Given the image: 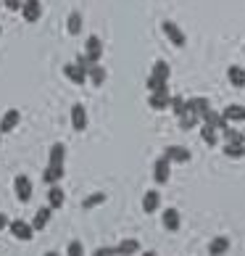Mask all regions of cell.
I'll use <instances>...</instances> for the list:
<instances>
[{
    "instance_id": "6da1fadb",
    "label": "cell",
    "mask_w": 245,
    "mask_h": 256,
    "mask_svg": "<svg viewBox=\"0 0 245 256\" xmlns=\"http://www.w3.org/2000/svg\"><path fill=\"white\" fill-rule=\"evenodd\" d=\"M169 103H172V92H169V84L164 82L161 88H156L153 92H150L148 106L153 108V111H161V108H169Z\"/></svg>"
},
{
    "instance_id": "7a4b0ae2",
    "label": "cell",
    "mask_w": 245,
    "mask_h": 256,
    "mask_svg": "<svg viewBox=\"0 0 245 256\" xmlns=\"http://www.w3.org/2000/svg\"><path fill=\"white\" fill-rule=\"evenodd\" d=\"M13 190H16V198L21 204H29L32 201V193H34V188H32V180L26 177V174H18L13 180Z\"/></svg>"
},
{
    "instance_id": "3957f363",
    "label": "cell",
    "mask_w": 245,
    "mask_h": 256,
    "mask_svg": "<svg viewBox=\"0 0 245 256\" xmlns=\"http://www.w3.org/2000/svg\"><path fill=\"white\" fill-rule=\"evenodd\" d=\"M161 30H164V34L169 37V42H174L177 48H185V42H187V34L180 30V26H177L174 22H161Z\"/></svg>"
},
{
    "instance_id": "277c9868",
    "label": "cell",
    "mask_w": 245,
    "mask_h": 256,
    "mask_svg": "<svg viewBox=\"0 0 245 256\" xmlns=\"http://www.w3.org/2000/svg\"><path fill=\"white\" fill-rule=\"evenodd\" d=\"M8 227H11L13 238H18V240H32V235H34L32 222H24V220H13Z\"/></svg>"
},
{
    "instance_id": "5b68a950",
    "label": "cell",
    "mask_w": 245,
    "mask_h": 256,
    "mask_svg": "<svg viewBox=\"0 0 245 256\" xmlns=\"http://www.w3.org/2000/svg\"><path fill=\"white\" fill-rule=\"evenodd\" d=\"M161 222H164V227L169 232H177L182 227V216H180L177 208H164V212H161Z\"/></svg>"
},
{
    "instance_id": "8992f818",
    "label": "cell",
    "mask_w": 245,
    "mask_h": 256,
    "mask_svg": "<svg viewBox=\"0 0 245 256\" xmlns=\"http://www.w3.org/2000/svg\"><path fill=\"white\" fill-rule=\"evenodd\" d=\"M84 56H87V61L95 66L100 61V56H103V42L98 40V34H90L87 37V50H84Z\"/></svg>"
},
{
    "instance_id": "52a82bcc",
    "label": "cell",
    "mask_w": 245,
    "mask_h": 256,
    "mask_svg": "<svg viewBox=\"0 0 245 256\" xmlns=\"http://www.w3.org/2000/svg\"><path fill=\"white\" fill-rule=\"evenodd\" d=\"M63 74H66V80H71L74 84H84V82H87V72H84L82 66H77V64H66Z\"/></svg>"
},
{
    "instance_id": "ba28073f",
    "label": "cell",
    "mask_w": 245,
    "mask_h": 256,
    "mask_svg": "<svg viewBox=\"0 0 245 256\" xmlns=\"http://www.w3.org/2000/svg\"><path fill=\"white\" fill-rule=\"evenodd\" d=\"M164 156H169L172 164H185V161H190V150L182 148V146H169L164 150Z\"/></svg>"
},
{
    "instance_id": "9c48e42d",
    "label": "cell",
    "mask_w": 245,
    "mask_h": 256,
    "mask_svg": "<svg viewBox=\"0 0 245 256\" xmlns=\"http://www.w3.org/2000/svg\"><path fill=\"white\" fill-rule=\"evenodd\" d=\"M42 14V6H40V0H24V8H21V16H24V22H37Z\"/></svg>"
},
{
    "instance_id": "30bf717a",
    "label": "cell",
    "mask_w": 245,
    "mask_h": 256,
    "mask_svg": "<svg viewBox=\"0 0 245 256\" xmlns=\"http://www.w3.org/2000/svg\"><path fill=\"white\" fill-rule=\"evenodd\" d=\"M71 127L82 132L84 127H87V111H84L82 103H77V106H71Z\"/></svg>"
},
{
    "instance_id": "8fae6325",
    "label": "cell",
    "mask_w": 245,
    "mask_h": 256,
    "mask_svg": "<svg viewBox=\"0 0 245 256\" xmlns=\"http://www.w3.org/2000/svg\"><path fill=\"white\" fill-rule=\"evenodd\" d=\"M203 124H211V127H216V130H224V127H230V122L224 119V114H219V111H214V108H209L203 114Z\"/></svg>"
},
{
    "instance_id": "7c38bea8",
    "label": "cell",
    "mask_w": 245,
    "mask_h": 256,
    "mask_svg": "<svg viewBox=\"0 0 245 256\" xmlns=\"http://www.w3.org/2000/svg\"><path fill=\"white\" fill-rule=\"evenodd\" d=\"M169 166H172L169 156H161V158L156 161V166H153V177H156V182H158V185H164L166 180H169Z\"/></svg>"
},
{
    "instance_id": "4fadbf2b",
    "label": "cell",
    "mask_w": 245,
    "mask_h": 256,
    "mask_svg": "<svg viewBox=\"0 0 245 256\" xmlns=\"http://www.w3.org/2000/svg\"><path fill=\"white\" fill-rule=\"evenodd\" d=\"M158 206H161V193H158V190H148L143 196V212L145 214H156Z\"/></svg>"
},
{
    "instance_id": "5bb4252c",
    "label": "cell",
    "mask_w": 245,
    "mask_h": 256,
    "mask_svg": "<svg viewBox=\"0 0 245 256\" xmlns=\"http://www.w3.org/2000/svg\"><path fill=\"white\" fill-rule=\"evenodd\" d=\"M50 216H53V206H50V204H48V206H40V208H37V214H34V220H32L34 232H37V230H42V227L50 222Z\"/></svg>"
},
{
    "instance_id": "9a60e30c",
    "label": "cell",
    "mask_w": 245,
    "mask_h": 256,
    "mask_svg": "<svg viewBox=\"0 0 245 256\" xmlns=\"http://www.w3.org/2000/svg\"><path fill=\"white\" fill-rule=\"evenodd\" d=\"M209 108H211L209 98H201V96H195V98H187V111L198 114V116H203V114L209 111Z\"/></svg>"
},
{
    "instance_id": "2e32d148",
    "label": "cell",
    "mask_w": 245,
    "mask_h": 256,
    "mask_svg": "<svg viewBox=\"0 0 245 256\" xmlns=\"http://www.w3.org/2000/svg\"><path fill=\"white\" fill-rule=\"evenodd\" d=\"M18 124V111L16 108H8L5 114H3V119H0V132H13V127Z\"/></svg>"
},
{
    "instance_id": "e0dca14e",
    "label": "cell",
    "mask_w": 245,
    "mask_h": 256,
    "mask_svg": "<svg viewBox=\"0 0 245 256\" xmlns=\"http://www.w3.org/2000/svg\"><path fill=\"white\" fill-rule=\"evenodd\" d=\"M227 77H230L232 88H245V69H243V66H238V64L230 66V69H227Z\"/></svg>"
},
{
    "instance_id": "ac0fdd59",
    "label": "cell",
    "mask_w": 245,
    "mask_h": 256,
    "mask_svg": "<svg viewBox=\"0 0 245 256\" xmlns=\"http://www.w3.org/2000/svg\"><path fill=\"white\" fill-rule=\"evenodd\" d=\"M222 114L227 122H245V106H240V103H232V106H227Z\"/></svg>"
},
{
    "instance_id": "d6986e66",
    "label": "cell",
    "mask_w": 245,
    "mask_h": 256,
    "mask_svg": "<svg viewBox=\"0 0 245 256\" xmlns=\"http://www.w3.org/2000/svg\"><path fill=\"white\" fill-rule=\"evenodd\" d=\"M230 251V238H224V235H219V238H214L209 243V254L211 256H219V254H227Z\"/></svg>"
},
{
    "instance_id": "ffe728a7",
    "label": "cell",
    "mask_w": 245,
    "mask_h": 256,
    "mask_svg": "<svg viewBox=\"0 0 245 256\" xmlns=\"http://www.w3.org/2000/svg\"><path fill=\"white\" fill-rule=\"evenodd\" d=\"M61 177H63V164H50L48 169H45V174H42V180L48 185H55Z\"/></svg>"
},
{
    "instance_id": "44dd1931",
    "label": "cell",
    "mask_w": 245,
    "mask_h": 256,
    "mask_svg": "<svg viewBox=\"0 0 245 256\" xmlns=\"http://www.w3.org/2000/svg\"><path fill=\"white\" fill-rule=\"evenodd\" d=\"M63 201H66V196H63L61 188H58V182L50 185V190H48V204H50L53 208H61V206H63Z\"/></svg>"
},
{
    "instance_id": "7402d4cb",
    "label": "cell",
    "mask_w": 245,
    "mask_h": 256,
    "mask_svg": "<svg viewBox=\"0 0 245 256\" xmlns=\"http://www.w3.org/2000/svg\"><path fill=\"white\" fill-rule=\"evenodd\" d=\"M222 135H224V143H243L245 146V132L235 130V127H224Z\"/></svg>"
},
{
    "instance_id": "603a6c76",
    "label": "cell",
    "mask_w": 245,
    "mask_h": 256,
    "mask_svg": "<svg viewBox=\"0 0 245 256\" xmlns=\"http://www.w3.org/2000/svg\"><path fill=\"white\" fill-rule=\"evenodd\" d=\"M150 74H153V77H158L161 82H169V77H172V69H169L166 61H156V64H153V72H150Z\"/></svg>"
},
{
    "instance_id": "cb8c5ba5",
    "label": "cell",
    "mask_w": 245,
    "mask_h": 256,
    "mask_svg": "<svg viewBox=\"0 0 245 256\" xmlns=\"http://www.w3.org/2000/svg\"><path fill=\"white\" fill-rule=\"evenodd\" d=\"M224 156H230V158H245V146L243 143H224Z\"/></svg>"
},
{
    "instance_id": "d4e9b609",
    "label": "cell",
    "mask_w": 245,
    "mask_h": 256,
    "mask_svg": "<svg viewBox=\"0 0 245 256\" xmlns=\"http://www.w3.org/2000/svg\"><path fill=\"white\" fill-rule=\"evenodd\" d=\"M201 138H203V143L211 146V148L219 143V138H216V127H211V124H203L201 127Z\"/></svg>"
},
{
    "instance_id": "484cf974",
    "label": "cell",
    "mask_w": 245,
    "mask_h": 256,
    "mask_svg": "<svg viewBox=\"0 0 245 256\" xmlns=\"http://www.w3.org/2000/svg\"><path fill=\"white\" fill-rule=\"evenodd\" d=\"M137 251H140V243L135 238H127L116 246V254H137Z\"/></svg>"
},
{
    "instance_id": "4316f807",
    "label": "cell",
    "mask_w": 245,
    "mask_h": 256,
    "mask_svg": "<svg viewBox=\"0 0 245 256\" xmlns=\"http://www.w3.org/2000/svg\"><path fill=\"white\" fill-rule=\"evenodd\" d=\"M103 201H106V193H92V196H87V198L82 201V208H84V212H90V208L100 206Z\"/></svg>"
},
{
    "instance_id": "83f0119b",
    "label": "cell",
    "mask_w": 245,
    "mask_h": 256,
    "mask_svg": "<svg viewBox=\"0 0 245 256\" xmlns=\"http://www.w3.org/2000/svg\"><path fill=\"white\" fill-rule=\"evenodd\" d=\"M87 77H90V82H92V84H103V82H106V69L95 64V66H90Z\"/></svg>"
},
{
    "instance_id": "f1b7e54d",
    "label": "cell",
    "mask_w": 245,
    "mask_h": 256,
    "mask_svg": "<svg viewBox=\"0 0 245 256\" xmlns=\"http://www.w3.org/2000/svg\"><path fill=\"white\" fill-rule=\"evenodd\" d=\"M198 119H201L198 114H193V111H185L182 116H180V127H182V130H193V127L198 124Z\"/></svg>"
},
{
    "instance_id": "f546056e",
    "label": "cell",
    "mask_w": 245,
    "mask_h": 256,
    "mask_svg": "<svg viewBox=\"0 0 245 256\" xmlns=\"http://www.w3.org/2000/svg\"><path fill=\"white\" fill-rule=\"evenodd\" d=\"M169 108H172L177 116H182V114L187 111V100L182 96H172V103H169Z\"/></svg>"
},
{
    "instance_id": "4dcf8cb0",
    "label": "cell",
    "mask_w": 245,
    "mask_h": 256,
    "mask_svg": "<svg viewBox=\"0 0 245 256\" xmlns=\"http://www.w3.org/2000/svg\"><path fill=\"white\" fill-rule=\"evenodd\" d=\"M66 30H69V34H79V30H82V16L74 11V14H69V24H66Z\"/></svg>"
},
{
    "instance_id": "1f68e13d",
    "label": "cell",
    "mask_w": 245,
    "mask_h": 256,
    "mask_svg": "<svg viewBox=\"0 0 245 256\" xmlns=\"http://www.w3.org/2000/svg\"><path fill=\"white\" fill-rule=\"evenodd\" d=\"M63 156H66V146L55 143V146L50 148V164H63Z\"/></svg>"
},
{
    "instance_id": "d6a6232c",
    "label": "cell",
    "mask_w": 245,
    "mask_h": 256,
    "mask_svg": "<svg viewBox=\"0 0 245 256\" xmlns=\"http://www.w3.org/2000/svg\"><path fill=\"white\" fill-rule=\"evenodd\" d=\"M66 251H69L71 256H79V254H84V246H82L79 240H71V243H69V248H66Z\"/></svg>"
},
{
    "instance_id": "836d02e7",
    "label": "cell",
    "mask_w": 245,
    "mask_h": 256,
    "mask_svg": "<svg viewBox=\"0 0 245 256\" xmlns=\"http://www.w3.org/2000/svg\"><path fill=\"white\" fill-rule=\"evenodd\" d=\"M3 6L8 8V11H21V8H24V0H3Z\"/></svg>"
},
{
    "instance_id": "e575fe53",
    "label": "cell",
    "mask_w": 245,
    "mask_h": 256,
    "mask_svg": "<svg viewBox=\"0 0 245 256\" xmlns=\"http://www.w3.org/2000/svg\"><path fill=\"white\" fill-rule=\"evenodd\" d=\"M145 84H148V90H150V92H153L156 88H161V84H164V82H161V80H158V77H153V74H150V77H148V82H145Z\"/></svg>"
},
{
    "instance_id": "d590c367",
    "label": "cell",
    "mask_w": 245,
    "mask_h": 256,
    "mask_svg": "<svg viewBox=\"0 0 245 256\" xmlns=\"http://www.w3.org/2000/svg\"><path fill=\"white\" fill-rule=\"evenodd\" d=\"M95 254H100V256H111V254H116V248H98Z\"/></svg>"
},
{
    "instance_id": "8d00e7d4",
    "label": "cell",
    "mask_w": 245,
    "mask_h": 256,
    "mask_svg": "<svg viewBox=\"0 0 245 256\" xmlns=\"http://www.w3.org/2000/svg\"><path fill=\"white\" fill-rule=\"evenodd\" d=\"M8 224H11V222L5 220V214H0V230H3V227H8Z\"/></svg>"
},
{
    "instance_id": "74e56055",
    "label": "cell",
    "mask_w": 245,
    "mask_h": 256,
    "mask_svg": "<svg viewBox=\"0 0 245 256\" xmlns=\"http://www.w3.org/2000/svg\"><path fill=\"white\" fill-rule=\"evenodd\" d=\"M0 34H3V30H0Z\"/></svg>"
},
{
    "instance_id": "f35d334b",
    "label": "cell",
    "mask_w": 245,
    "mask_h": 256,
    "mask_svg": "<svg viewBox=\"0 0 245 256\" xmlns=\"http://www.w3.org/2000/svg\"><path fill=\"white\" fill-rule=\"evenodd\" d=\"M0 135H3V132H0Z\"/></svg>"
}]
</instances>
